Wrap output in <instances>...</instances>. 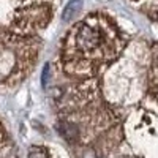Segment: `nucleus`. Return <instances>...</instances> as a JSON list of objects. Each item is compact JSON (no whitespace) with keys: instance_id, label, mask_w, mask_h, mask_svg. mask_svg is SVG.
<instances>
[{"instance_id":"obj_1","label":"nucleus","mask_w":158,"mask_h":158,"mask_svg":"<svg viewBox=\"0 0 158 158\" xmlns=\"http://www.w3.org/2000/svg\"><path fill=\"white\" fill-rule=\"evenodd\" d=\"M120 48L117 29L106 18L87 16L74 25L65 40V67L70 73L90 74L112 60Z\"/></svg>"},{"instance_id":"obj_2","label":"nucleus","mask_w":158,"mask_h":158,"mask_svg":"<svg viewBox=\"0 0 158 158\" xmlns=\"http://www.w3.org/2000/svg\"><path fill=\"white\" fill-rule=\"evenodd\" d=\"M38 49V41L16 38L0 19V84H15L27 76L36 60Z\"/></svg>"},{"instance_id":"obj_3","label":"nucleus","mask_w":158,"mask_h":158,"mask_svg":"<svg viewBox=\"0 0 158 158\" xmlns=\"http://www.w3.org/2000/svg\"><path fill=\"white\" fill-rule=\"evenodd\" d=\"M0 158H15L13 156V149H11L8 135H6L2 122H0Z\"/></svg>"},{"instance_id":"obj_4","label":"nucleus","mask_w":158,"mask_h":158,"mask_svg":"<svg viewBox=\"0 0 158 158\" xmlns=\"http://www.w3.org/2000/svg\"><path fill=\"white\" fill-rule=\"evenodd\" d=\"M81 6H82V0H70V3L67 5V8L63 11V19L65 21H73L79 15Z\"/></svg>"},{"instance_id":"obj_5","label":"nucleus","mask_w":158,"mask_h":158,"mask_svg":"<svg viewBox=\"0 0 158 158\" xmlns=\"http://www.w3.org/2000/svg\"><path fill=\"white\" fill-rule=\"evenodd\" d=\"M29 158H54V156H52V153H51L46 147L33 146V147H30V150H29Z\"/></svg>"}]
</instances>
